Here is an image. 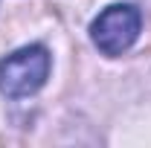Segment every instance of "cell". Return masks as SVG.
Here are the masks:
<instances>
[{
  "mask_svg": "<svg viewBox=\"0 0 151 148\" xmlns=\"http://www.w3.org/2000/svg\"><path fill=\"white\" fill-rule=\"evenodd\" d=\"M50 75V52L44 47H23L0 61V93L9 99H23L44 87Z\"/></svg>",
  "mask_w": 151,
  "mask_h": 148,
  "instance_id": "6da1fadb",
  "label": "cell"
},
{
  "mask_svg": "<svg viewBox=\"0 0 151 148\" xmlns=\"http://www.w3.org/2000/svg\"><path fill=\"white\" fill-rule=\"evenodd\" d=\"M139 26H142L139 12L128 3H116V6H108L93 20L90 38L105 55H122L125 50L134 47V41L139 35Z\"/></svg>",
  "mask_w": 151,
  "mask_h": 148,
  "instance_id": "7a4b0ae2",
  "label": "cell"
}]
</instances>
